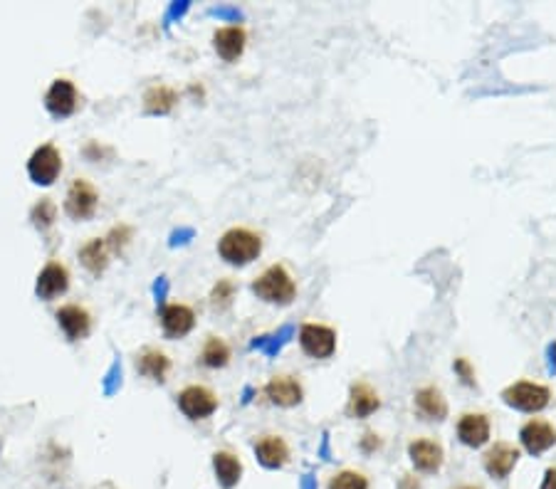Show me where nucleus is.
<instances>
[{"label":"nucleus","mask_w":556,"mask_h":489,"mask_svg":"<svg viewBox=\"0 0 556 489\" xmlns=\"http://www.w3.org/2000/svg\"><path fill=\"white\" fill-rule=\"evenodd\" d=\"M79 259H82V265H85L89 275L99 277L106 269V265H109V248H106V242L99 240V238L89 240L85 248L79 249Z\"/></svg>","instance_id":"nucleus-24"},{"label":"nucleus","mask_w":556,"mask_h":489,"mask_svg":"<svg viewBox=\"0 0 556 489\" xmlns=\"http://www.w3.org/2000/svg\"><path fill=\"white\" fill-rule=\"evenodd\" d=\"M408 455L411 462L421 472H438L441 470L442 460H445V452H442L441 442L428 440V438H418L408 445Z\"/></svg>","instance_id":"nucleus-14"},{"label":"nucleus","mask_w":556,"mask_h":489,"mask_svg":"<svg viewBox=\"0 0 556 489\" xmlns=\"http://www.w3.org/2000/svg\"><path fill=\"white\" fill-rule=\"evenodd\" d=\"M299 346L312 358H329L336 351V331L324 324H305L299 329Z\"/></svg>","instance_id":"nucleus-7"},{"label":"nucleus","mask_w":556,"mask_h":489,"mask_svg":"<svg viewBox=\"0 0 556 489\" xmlns=\"http://www.w3.org/2000/svg\"><path fill=\"white\" fill-rule=\"evenodd\" d=\"M77 86L65 77L55 79L52 86L48 89V95H45V106H48V112L55 116V119H68V116H72L77 112Z\"/></svg>","instance_id":"nucleus-8"},{"label":"nucleus","mask_w":556,"mask_h":489,"mask_svg":"<svg viewBox=\"0 0 556 489\" xmlns=\"http://www.w3.org/2000/svg\"><path fill=\"white\" fill-rule=\"evenodd\" d=\"M458 489H482V487H472V484H465V487H458Z\"/></svg>","instance_id":"nucleus-33"},{"label":"nucleus","mask_w":556,"mask_h":489,"mask_svg":"<svg viewBox=\"0 0 556 489\" xmlns=\"http://www.w3.org/2000/svg\"><path fill=\"white\" fill-rule=\"evenodd\" d=\"M58 324L69 341H79V339H85V336L92 331V317H89V312H87L85 307H77V304H68V307L59 309Z\"/></svg>","instance_id":"nucleus-15"},{"label":"nucleus","mask_w":556,"mask_h":489,"mask_svg":"<svg viewBox=\"0 0 556 489\" xmlns=\"http://www.w3.org/2000/svg\"><path fill=\"white\" fill-rule=\"evenodd\" d=\"M68 287H69L68 267H65V265H59V262H48V265L42 267V272L38 275V282H35V294H38L40 299L50 302V299L65 294Z\"/></svg>","instance_id":"nucleus-10"},{"label":"nucleus","mask_w":556,"mask_h":489,"mask_svg":"<svg viewBox=\"0 0 556 489\" xmlns=\"http://www.w3.org/2000/svg\"><path fill=\"white\" fill-rule=\"evenodd\" d=\"M455 371L462 376V381H465V384H470V385L475 384V371H472V366L468 358H458V361H455Z\"/></svg>","instance_id":"nucleus-30"},{"label":"nucleus","mask_w":556,"mask_h":489,"mask_svg":"<svg viewBox=\"0 0 556 489\" xmlns=\"http://www.w3.org/2000/svg\"><path fill=\"white\" fill-rule=\"evenodd\" d=\"M252 292L268 304L285 307V304H292V299L297 297V285L285 265H272L252 282Z\"/></svg>","instance_id":"nucleus-1"},{"label":"nucleus","mask_w":556,"mask_h":489,"mask_svg":"<svg viewBox=\"0 0 556 489\" xmlns=\"http://www.w3.org/2000/svg\"><path fill=\"white\" fill-rule=\"evenodd\" d=\"M178 408L191 421H205L218 411V398L205 385H188L178 394Z\"/></svg>","instance_id":"nucleus-5"},{"label":"nucleus","mask_w":556,"mask_h":489,"mask_svg":"<svg viewBox=\"0 0 556 489\" xmlns=\"http://www.w3.org/2000/svg\"><path fill=\"white\" fill-rule=\"evenodd\" d=\"M30 221L38 231H48L52 228V222L58 221V205L50 201V198H42L40 203H35V208L30 211Z\"/></svg>","instance_id":"nucleus-26"},{"label":"nucleus","mask_w":556,"mask_h":489,"mask_svg":"<svg viewBox=\"0 0 556 489\" xmlns=\"http://www.w3.org/2000/svg\"><path fill=\"white\" fill-rule=\"evenodd\" d=\"M458 438L468 448H482L489 440V421L485 412H465L458 422Z\"/></svg>","instance_id":"nucleus-16"},{"label":"nucleus","mask_w":556,"mask_h":489,"mask_svg":"<svg viewBox=\"0 0 556 489\" xmlns=\"http://www.w3.org/2000/svg\"><path fill=\"white\" fill-rule=\"evenodd\" d=\"M381 408V398L369 384H354L351 385V394H349V405L346 412L351 418H369L371 412Z\"/></svg>","instance_id":"nucleus-19"},{"label":"nucleus","mask_w":556,"mask_h":489,"mask_svg":"<svg viewBox=\"0 0 556 489\" xmlns=\"http://www.w3.org/2000/svg\"><path fill=\"white\" fill-rule=\"evenodd\" d=\"M415 411L421 412L425 421H442L448 415V401L442 398L441 388L425 385L415 394Z\"/></svg>","instance_id":"nucleus-20"},{"label":"nucleus","mask_w":556,"mask_h":489,"mask_svg":"<svg viewBox=\"0 0 556 489\" xmlns=\"http://www.w3.org/2000/svg\"><path fill=\"white\" fill-rule=\"evenodd\" d=\"M329 489H369V480H366L361 472L344 470L332 477Z\"/></svg>","instance_id":"nucleus-27"},{"label":"nucleus","mask_w":556,"mask_h":489,"mask_svg":"<svg viewBox=\"0 0 556 489\" xmlns=\"http://www.w3.org/2000/svg\"><path fill=\"white\" fill-rule=\"evenodd\" d=\"M539 489H556V467H549L544 472V480H542V487Z\"/></svg>","instance_id":"nucleus-32"},{"label":"nucleus","mask_w":556,"mask_h":489,"mask_svg":"<svg viewBox=\"0 0 556 489\" xmlns=\"http://www.w3.org/2000/svg\"><path fill=\"white\" fill-rule=\"evenodd\" d=\"M129 238H132V228L119 225V228H114V231L106 235L105 242H106V248L112 249V252H119V249L124 248L126 242H129Z\"/></svg>","instance_id":"nucleus-29"},{"label":"nucleus","mask_w":556,"mask_h":489,"mask_svg":"<svg viewBox=\"0 0 556 489\" xmlns=\"http://www.w3.org/2000/svg\"><path fill=\"white\" fill-rule=\"evenodd\" d=\"M255 455L258 460L268 467V470H278V467H285L289 460V448L287 442L282 440L279 435H262L258 442H255Z\"/></svg>","instance_id":"nucleus-18"},{"label":"nucleus","mask_w":556,"mask_h":489,"mask_svg":"<svg viewBox=\"0 0 556 489\" xmlns=\"http://www.w3.org/2000/svg\"><path fill=\"white\" fill-rule=\"evenodd\" d=\"M136 371L141 376H146V378H151V381L163 384L166 376H169V371H171V361H169V356L163 354V351L146 349L144 354L136 358Z\"/></svg>","instance_id":"nucleus-21"},{"label":"nucleus","mask_w":556,"mask_h":489,"mask_svg":"<svg viewBox=\"0 0 556 489\" xmlns=\"http://www.w3.org/2000/svg\"><path fill=\"white\" fill-rule=\"evenodd\" d=\"M519 462V450L509 442H495L488 452H485V470L489 477L495 480H507L509 472L515 470V465Z\"/></svg>","instance_id":"nucleus-11"},{"label":"nucleus","mask_w":556,"mask_h":489,"mask_svg":"<svg viewBox=\"0 0 556 489\" xmlns=\"http://www.w3.org/2000/svg\"><path fill=\"white\" fill-rule=\"evenodd\" d=\"M161 326L166 336L171 339H181L196 326V314L191 307L186 304H166L161 312Z\"/></svg>","instance_id":"nucleus-17"},{"label":"nucleus","mask_w":556,"mask_h":489,"mask_svg":"<svg viewBox=\"0 0 556 489\" xmlns=\"http://www.w3.org/2000/svg\"><path fill=\"white\" fill-rule=\"evenodd\" d=\"M116 374H122V368H119V364L112 366V371L106 374V381H105V391H106V394H112V391H114Z\"/></svg>","instance_id":"nucleus-31"},{"label":"nucleus","mask_w":556,"mask_h":489,"mask_svg":"<svg viewBox=\"0 0 556 489\" xmlns=\"http://www.w3.org/2000/svg\"><path fill=\"white\" fill-rule=\"evenodd\" d=\"M176 102H178V95H176V89H171V86L166 85H154L146 89L144 95V112L146 114H169L173 106H176Z\"/></svg>","instance_id":"nucleus-23"},{"label":"nucleus","mask_w":556,"mask_h":489,"mask_svg":"<svg viewBox=\"0 0 556 489\" xmlns=\"http://www.w3.org/2000/svg\"><path fill=\"white\" fill-rule=\"evenodd\" d=\"M232 294H235V285H232L231 279H221L218 285H215V289H213V294H211V302H213V307H228L231 304V299Z\"/></svg>","instance_id":"nucleus-28"},{"label":"nucleus","mask_w":556,"mask_h":489,"mask_svg":"<svg viewBox=\"0 0 556 489\" xmlns=\"http://www.w3.org/2000/svg\"><path fill=\"white\" fill-rule=\"evenodd\" d=\"M502 398H505V403L517 408V411L537 412L547 408L549 401H551V391L547 385L534 384V381H517V384L505 388Z\"/></svg>","instance_id":"nucleus-3"},{"label":"nucleus","mask_w":556,"mask_h":489,"mask_svg":"<svg viewBox=\"0 0 556 489\" xmlns=\"http://www.w3.org/2000/svg\"><path fill=\"white\" fill-rule=\"evenodd\" d=\"M99 489H114V487H112V484H105V487H99Z\"/></svg>","instance_id":"nucleus-34"},{"label":"nucleus","mask_w":556,"mask_h":489,"mask_svg":"<svg viewBox=\"0 0 556 489\" xmlns=\"http://www.w3.org/2000/svg\"><path fill=\"white\" fill-rule=\"evenodd\" d=\"M245 45H248V32L240 25H228V28L215 30V35H213V48L225 62L240 59V55L245 52Z\"/></svg>","instance_id":"nucleus-12"},{"label":"nucleus","mask_w":556,"mask_h":489,"mask_svg":"<svg viewBox=\"0 0 556 489\" xmlns=\"http://www.w3.org/2000/svg\"><path fill=\"white\" fill-rule=\"evenodd\" d=\"M262 252V238L248 228H232L218 242V255L228 265H250Z\"/></svg>","instance_id":"nucleus-2"},{"label":"nucleus","mask_w":556,"mask_h":489,"mask_svg":"<svg viewBox=\"0 0 556 489\" xmlns=\"http://www.w3.org/2000/svg\"><path fill=\"white\" fill-rule=\"evenodd\" d=\"M213 470H215V477L223 484V489H232L242 477V462L232 452H215Z\"/></svg>","instance_id":"nucleus-22"},{"label":"nucleus","mask_w":556,"mask_h":489,"mask_svg":"<svg viewBox=\"0 0 556 489\" xmlns=\"http://www.w3.org/2000/svg\"><path fill=\"white\" fill-rule=\"evenodd\" d=\"M519 440L529 455H542L556 445V428L551 422L534 418V421L524 422V428L519 430Z\"/></svg>","instance_id":"nucleus-9"},{"label":"nucleus","mask_w":556,"mask_h":489,"mask_svg":"<svg viewBox=\"0 0 556 489\" xmlns=\"http://www.w3.org/2000/svg\"><path fill=\"white\" fill-rule=\"evenodd\" d=\"M269 403L279 405V408H292V405L302 403V384L292 376H275L268 385H265Z\"/></svg>","instance_id":"nucleus-13"},{"label":"nucleus","mask_w":556,"mask_h":489,"mask_svg":"<svg viewBox=\"0 0 556 489\" xmlns=\"http://www.w3.org/2000/svg\"><path fill=\"white\" fill-rule=\"evenodd\" d=\"M203 364L211 366V368H223V366L231 361V346L225 344L218 336H211L205 346H203Z\"/></svg>","instance_id":"nucleus-25"},{"label":"nucleus","mask_w":556,"mask_h":489,"mask_svg":"<svg viewBox=\"0 0 556 489\" xmlns=\"http://www.w3.org/2000/svg\"><path fill=\"white\" fill-rule=\"evenodd\" d=\"M96 205H99V193L89 181L77 178L69 186L68 195H65V213L75 221H89L95 215Z\"/></svg>","instance_id":"nucleus-6"},{"label":"nucleus","mask_w":556,"mask_h":489,"mask_svg":"<svg viewBox=\"0 0 556 489\" xmlns=\"http://www.w3.org/2000/svg\"><path fill=\"white\" fill-rule=\"evenodd\" d=\"M62 173V156L52 144H42L32 151L28 161V176L38 186H52Z\"/></svg>","instance_id":"nucleus-4"}]
</instances>
